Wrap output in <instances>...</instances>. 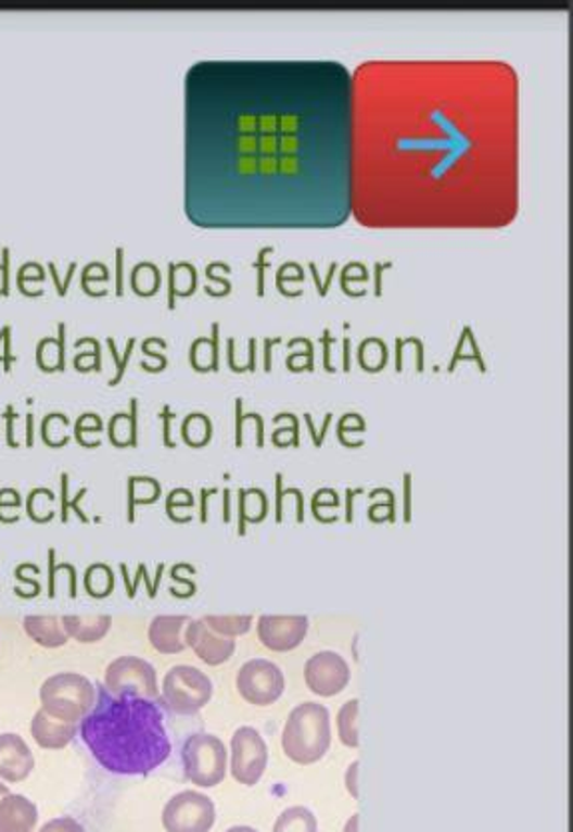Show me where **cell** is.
<instances>
[{"label": "cell", "instance_id": "6da1fadb", "mask_svg": "<svg viewBox=\"0 0 573 832\" xmlns=\"http://www.w3.org/2000/svg\"><path fill=\"white\" fill-rule=\"evenodd\" d=\"M80 739L102 769L125 777L150 774L173 753L156 701L109 691L97 693V705L80 720Z\"/></svg>", "mask_w": 573, "mask_h": 832}, {"label": "cell", "instance_id": "7a4b0ae2", "mask_svg": "<svg viewBox=\"0 0 573 832\" xmlns=\"http://www.w3.org/2000/svg\"><path fill=\"white\" fill-rule=\"evenodd\" d=\"M332 744L330 710L320 703H302L288 715L282 731V751L296 765H314L324 758Z\"/></svg>", "mask_w": 573, "mask_h": 832}, {"label": "cell", "instance_id": "3957f363", "mask_svg": "<svg viewBox=\"0 0 573 832\" xmlns=\"http://www.w3.org/2000/svg\"><path fill=\"white\" fill-rule=\"evenodd\" d=\"M97 705V686L78 672L52 675L40 686V708L52 719L80 722Z\"/></svg>", "mask_w": 573, "mask_h": 832}, {"label": "cell", "instance_id": "277c9868", "mask_svg": "<svg viewBox=\"0 0 573 832\" xmlns=\"http://www.w3.org/2000/svg\"><path fill=\"white\" fill-rule=\"evenodd\" d=\"M184 777L194 786L214 789L228 774V751L225 743L211 732L190 734L182 746Z\"/></svg>", "mask_w": 573, "mask_h": 832}, {"label": "cell", "instance_id": "5b68a950", "mask_svg": "<svg viewBox=\"0 0 573 832\" xmlns=\"http://www.w3.org/2000/svg\"><path fill=\"white\" fill-rule=\"evenodd\" d=\"M214 682L204 670L178 665L164 675L163 701L180 717H192L213 701Z\"/></svg>", "mask_w": 573, "mask_h": 832}, {"label": "cell", "instance_id": "8992f818", "mask_svg": "<svg viewBox=\"0 0 573 832\" xmlns=\"http://www.w3.org/2000/svg\"><path fill=\"white\" fill-rule=\"evenodd\" d=\"M104 686L114 696H142L156 701L158 677L149 660L138 656H118L106 667Z\"/></svg>", "mask_w": 573, "mask_h": 832}, {"label": "cell", "instance_id": "52a82bcc", "mask_svg": "<svg viewBox=\"0 0 573 832\" xmlns=\"http://www.w3.org/2000/svg\"><path fill=\"white\" fill-rule=\"evenodd\" d=\"M237 691L252 706H270L286 691L282 669L266 658H252L237 675Z\"/></svg>", "mask_w": 573, "mask_h": 832}, {"label": "cell", "instance_id": "ba28073f", "mask_svg": "<svg viewBox=\"0 0 573 832\" xmlns=\"http://www.w3.org/2000/svg\"><path fill=\"white\" fill-rule=\"evenodd\" d=\"M230 774L242 786H256L268 767V746L252 727H240L230 741Z\"/></svg>", "mask_w": 573, "mask_h": 832}, {"label": "cell", "instance_id": "9c48e42d", "mask_svg": "<svg viewBox=\"0 0 573 832\" xmlns=\"http://www.w3.org/2000/svg\"><path fill=\"white\" fill-rule=\"evenodd\" d=\"M216 822L213 798L199 791H182L173 796L163 810L166 832H211Z\"/></svg>", "mask_w": 573, "mask_h": 832}, {"label": "cell", "instance_id": "30bf717a", "mask_svg": "<svg viewBox=\"0 0 573 832\" xmlns=\"http://www.w3.org/2000/svg\"><path fill=\"white\" fill-rule=\"evenodd\" d=\"M352 672L346 658L332 651L316 653L306 660L304 667V681L310 689V693L318 696H336L349 684Z\"/></svg>", "mask_w": 573, "mask_h": 832}, {"label": "cell", "instance_id": "8fae6325", "mask_svg": "<svg viewBox=\"0 0 573 832\" xmlns=\"http://www.w3.org/2000/svg\"><path fill=\"white\" fill-rule=\"evenodd\" d=\"M310 620L302 615H263L258 618V641L272 653H290L308 636Z\"/></svg>", "mask_w": 573, "mask_h": 832}, {"label": "cell", "instance_id": "7c38bea8", "mask_svg": "<svg viewBox=\"0 0 573 832\" xmlns=\"http://www.w3.org/2000/svg\"><path fill=\"white\" fill-rule=\"evenodd\" d=\"M184 643H187V648H192L200 660L208 667H220L237 653L234 639H226V636L216 634L213 629L206 627V622L202 618L188 622L187 631H184Z\"/></svg>", "mask_w": 573, "mask_h": 832}, {"label": "cell", "instance_id": "4fadbf2b", "mask_svg": "<svg viewBox=\"0 0 573 832\" xmlns=\"http://www.w3.org/2000/svg\"><path fill=\"white\" fill-rule=\"evenodd\" d=\"M35 770V755L21 734H0V779L7 782H23Z\"/></svg>", "mask_w": 573, "mask_h": 832}, {"label": "cell", "instance_id": "5bb4252c", "mask_svg": "<svg viewBox=\"0 0 573 832\" xmlns=\"http://www.w3.org/2000/svg\"><path fill=\"white\" fill-rule=\"evenodd\" d=\"M192 618L187 615H158L149 627V641L161 655H178L187 648L184 631Z\"/></svg>", "mask_w": 573, "mask_h": 832}, {"label": "cell", "instance_id": "9a60e30c", "mask_svg": "<svg viewBox=\"0 0 573 832\" xmlns=\"http://www.w3.org/2000/svg\"><path fill=\"white\" fill-rule=\"evenodd\" d=\"M76 732H78L76 724L52 719L42 708L38 710L37 715L33 717V722H30V734H33L35 743L40 748H47V751H61L64 746H68L73 743Z\"/></svg>", "mask_w": 573, "mask_h": 832}, {"label": "cell", "instance_id": "2e32d148", "mask_svg": "<svg viewBox=\"0 0 573 832\" xmlns=\"http://www.w3.org/2000/svg\"><path fill=\"white\" fill-rule=\"evenodd\" d=\"M38 822V808L23 795L0 798V832H33Z\"/></svg>", "mask_w": 573, "mask_h": 832}, {"label": "cell", "instance_id": "e0dca14e", "mask_svg": "<svg viewBox=\"0 0 573 832\" xmlns=\"http://www.w3.org/2000/svg\"><path fill=\"white\" fill-rule=\"evenodd\" d=\"M26 636L33 639L42 648H61L68 643L63 620L52 615H28L23 622Z\"/></svg>", "mask_w": 573, "mask_h": 832}, {"label": "cell", "instance_id": "ac0fdd59", "mask_svg": "<svg viewBox=\"0 0 573 832\" xmlns=\"http://www.w3.org/2000/svg\"><path fill=\"white\" fill-rule=\"evenodd\" d=\"M61 620H63L64 631L68 634V639H75L82 644L99 643L113 627V618L109 615H100V617L66 615Z\"/></svg>", "mask_w": 573, "mask_h": 832}, {"label": "cell", "instance_id": "d6986e66", "mask_svg": "<svg viewBox=\"0 0 573 832\" xmlns=\"http://www.w3.org/2000/svg\"><path fill=\"white\" fill-rule=\"evenodd\" d=\"M358 717H360V701L352 698L348 703L340 706L336 717L338 739L348 748L360 746V732H358Z\"/></svg>", "mask_w": 573, "mask_h": 832}, {"label": "cell", "instance_id": "ffe728a7", "mask_svg": "<svg viewBox=\"0 0 573 832\" xmlns=\"http://www.w3.org/2000/svg\"><path fill=\"white\" fill-rule=\"evenodd\" d=\"M272 832H318V820L310 808L290 807L276 819Z\"/></svg>", "mask_w": 573, "mask_h": 832}, {"label": "cell", "instance_id": "44dd1931", "mask_svg": "<svg viewBox=\"0 0 573 832\" xmlns=\"http://www.w3.org/2000/svg\"><path fill=\"white\" fill-rule=\"evenodd\" d=\"M208 629H213L216 634L226 636V639H237L252 629L250 615H208L202 618Z\"/></svg>", "mask_w": 573, "mask_h": 832}, {"label": "cell", "instance_id": "7402d4cb", "mask_svg": "<svg viewBox=\"0 0 573 832\" xmlns=\"http://www.w3.org/2000/svg\"><path fill=\"white\" fill-rule=\"evenodd\" d=\"M344 784H346V791L354 801H360V760H354L346 770V777H344Z\"/></svg>", "mask_w": 573, "mask_h": 832}, {"label": "cell", "instance_id": "603a6c76", "mask_svg": "<svg viewBox=\"0 0 573 832\" xmlns=\"http://www.w3.org/2000/svg\"><path fill=\"white\" fill-rule=\"evenodd\" d=\"M38 832H85V829L80 827L78 820L63 817V819L50 820Z\"/></svg>", "mask_w": 573, "mask_h": 832}, {"label": "cell", "instance_id": "cb8c5ba5", "mask_svg": "<svg viewBox=\"0 0 573 832\" xmlns=\"http://www.w3.org/2000/svg\"><path fill=\"white\" fill-rule=\"evenodd\" d=\"M300 171H302V159L298 154L278 156V173H282L284 177H298Z\"/></svg>", "mask_w": 573, "mask_h": 832}, {"label": "cell", "instance_id": "d4e9b609", "mask_svg": "<svg viewBox=\"0 0 573 832\" xmlns=\"http://www.w3.org/2000/svg\"><path fill=\"white\" fill-rule=\"evenodd\" d=\"M237 171L240 175H256L258 173V156L254 154H242L237 159Z\"/></svg>", "mask_w": 573, "mask_h": 832}, {"label": "cell", "instance_id": "484cf974", "mask_svg": "<svg viewBox=\"0 0 573 832\" xmlns=\"http://www.w3.org/2000/svg\"><path fill=\"white\" fill-rule=\"evenodd\" d=\"M342 832H360V815L356 812V815H352L348 820H346V824H344V831Z\"/></svg>", "mask_w": 573, "mask_h": 832}, {"label": "cell", "instance_id": "4316f807", "mask_svg": "<svg viewBox=\"0 0 573 832\" xmlns=\"http://www.w3.org/2000/svg\"><path fill=\"white\" fill-rule=\"evenodd\" d=\"M226 832H258L256 829H252V827H232V829H228Z\"/></svg>", "mask_w": 573, "mask_h": 832}, {"label": "cell", "instance_id": "83f0119b", "mask_svg": "<svg viewBox=\"0 0 573 832\" xmlns=\"http://www.w3.org/2000/svg\"><path fill=\"white\" fill-rule=\"evenodd\" d=\"M7 795H11V791H9V786H4V784L0 782V798H4Z\"/></svg>", "mask_w": 573, "mask_h": 832}]
</instances>
